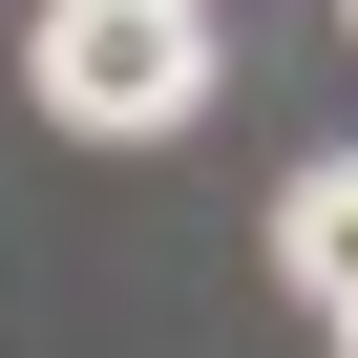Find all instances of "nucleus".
I'll return each mask as SVG.
<instances>
[{
    "label": "nucleus",
    "mask_w": 358,
    "mask_h": 358,
    "mask_svg": "<svg viewBox=\"0 0 358 358\" xmlns=\"http://www.w3.org/2000/svg\"><path fill=\"white\" fill-rule=\"evenodd\" d=\"M211 106V0H43V127L148 148Z\"/></svg>",
    "instance_id": "1"
},
{
    "label": "nucleus",
    "mask_w": 358,
    "mask_h": 358,
    "mask_svg": "<svg viewBox=\"0 0 358 358\" xmlns=\"http://www.w3.org/2000/svg\"><path fill=\"white\" fill-rule=\"evenodd\" d=\"M274 274H295L316 316H358V148H337V169H295V211H274Z\"/></svg>",
    "instance_id": "2"
},
{
    "label": "nucleus",
    "mask_w": 358,
    "mask_h": 358,
    "mask_svg": "<svg viewBox=\"0 0 358 358\" xmlns=\"http://www.w3.org/2000/svg\"><path fill=\"white\" fill-rule=\"evenodd\" d=\"M337 358H358V316H337Z\"/></svg>",
    "instance_id": "3"
}]
</instances>
